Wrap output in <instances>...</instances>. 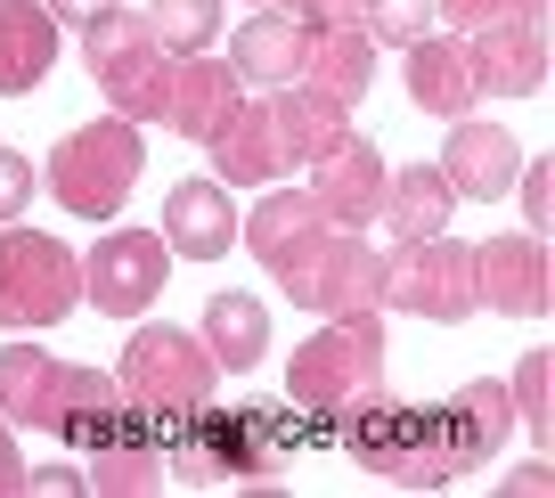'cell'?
Here are the masks:
<instances>
[{
    "label": "cell",
    "instance_id": "cell-1",
    "mask_svg": "<svg viewBox=\"0 0 555 498\" xmlns=\"http://www.w3.org/2000/svg\"><path fill=\"white\" fill-rule=\"evenodd\" d=\"M302 449V409L295 400H245V409H189L164 425V465L189 482H254L270 490Z\"/></svg>",
    "mask_w": 555,
    "mask_h": 498
},
{
    "label": "cell",
    "instance_id": "cell-2",
    "mask_svg": "<svg viewBox=\"0 0 555 498\" xmlns=\"http://www.w3.org/2000/svg\"><path fill=\"white\" fill-rule=\"evenodd\" d=\"M139 173H147V139H139V123L122 115H99V123H74L66 139L50 148V196L74 213V221H115L122 205H131Z\"/></svg>",
    "mask_w": 555,
    "mask_h": 498
},
{
    "label": "cell",
    "instance_id": "cell-3",
    "mask_svg": "<svg viewBox=\"0 0 555 498\" xmlns=\"http://www.w3.org/2000/svg\"><path fill=\"white\" fill-rule=\"evenodd\" d=\"M115 384H122V400H131L139 417L172 425V417L205 409V400L221 393V368H212V352H205V335H196V327L131 319V344H122Z\"/></svg>",
    "mask_w": 555,
    "mask_h": 498
},
{
    "label": "cell",
    "instance_id": "cell-4",
    "mask_svg": "<svg viewBox=\"0 0 555 498\" xmlns=\"http://www.w3.org/2000/svg\"><path fill=\"white\" fill-rule=\"evenodd\" d=\"M82 310V254L50 229L0 221V327L9 335H41V327Z\"/></svg>",
    "mask_w": 555,
    "mask_h": 498
},
{
    "label": "cell",
    "instance_id": "cell-5",
    "mask_svg": "<svg viewBox=\"0 0 555 498\" xmlns=\"http://www.w3.org/2000/svg\"><path fill=\"white\" fill-rule=\"evenodd\" d=\"M270 278L286 286V303L311 310V319H335V310H384V245H367L360 229H327L295 245L286 261H270Z\"/></svg>",
    "mask_w": 555,
    "mask_h": 498
},
{
    "label": "cell",
    "instance_id": "cell-6",
    "mask_svg": "<svg viewBox=\"0 0 555 498\" xmlns=\"http://www.w3.org/2000/svg\"><path fill=\"white\" fill-rule=\"evenodd\" d=\"M360 384H384V310H335L319 319V335H302L286 360V400L302 417H327L335 400H351Z\"/></svg>",
    "mask_w": 555,
    "mask_h": 498
},
{
    "label": "cell",
    "instance_id": "cell-7",
    "mask_svg": "<svg viewBox=\"0 0 555 498\" xmlns=\"http://www.w3.org/2000/svg\"><path fill=\"white\" fill-rule=\"evenodd\" d=\"M384 310H409V319L434 327H466L474 310V245L466 238H416V245H384Z\"/></svg>",
    "mask_w": 555,
    "mask_h": 498
},
{
    "label": "cell",
    "instance_id": "cell-8",
    "mask_svg": "<svg viewBox=\"0 0 555 498\" xmlns=\"http://www.w3.org/2000/svg\"><path fill=\"white\" fill-rule=\"evenodd\" d=\"M164 286H172V245L156 229H99V245L82 254V303H99V319H147Z\"/></svg>",
    "mask_w": 555,
    "mask_h": 498
},
{
    "label": "cell",
    "instance_id": "cell-9",
    "mask_svg": "<svg viewBox=\"0 0 555 498\" xmlns=\"http://www.w3.org/2000/svg\"><path fill=\"white\" fill-rule=\"evenodd\" d=\"M466 74L490 99H539L547 82V9H515L466 34Z\"/></svg>",
    "mask_w": 555,
    "mask_h": 498
},
{
    "label": "cell",
    "instance_id": "cell-10",
    "mask_svg": "<svg viewBox=\"0 0 555 498\" xmlns=\"http://www.w3.org/2000/svg\"><path fill=\"white\" fill-rule=\"evenodd\" d=\"M474 303H490L499 319H547V303H555L547 238L506 229V238H482V245H474Z\"/></svg>",
    "mask_w": 555,
    "mask_h": 498
},
{
    "label": "cell",
    "instance_id": "cell-11",
    "mask_svg": "<svg viewBox=\"0 0 555 498\" xmlns=\"http://www.w3.org/2000/svg\"><path fill=\"white\" fill-rule=\"evenodd\" d=\"M515 164H522V139L506 131V123H482V115H457L450 139H441L434 173L450 180L457 205H490V196L515 189Z\"/></svg>",
    "mask_w": 555,
    "mask_h": 498
},
{
    "label": "cell",
    "instance_id": "cell-12",
    "mask_svg": "<svg viewBox=\"0 0 555 498\" xmlns=\"http://www.w3.org/2000/svg\"><path fill=\"white\" fill-rule=\"evenodd\" d=\"M82 458H90L82 465L90 498H147V490H164V425L139 417V409H122Z\"/></svg>",
    "mask_w": 555,
    "mask_h": 498
},
{
    "label": "cell",
    "instance_id": "cell-13",
    "mask_svg": "<svg viewBox=\"0 0 555 498\" xmlns=\"http://www.w3.org/2000/svg\"><path fill=\"white\" fill-rule=\"evenodd\" d=\"M384 173H392V164H384V148L376 139H360L351 131L344 148H327L311 164V205H319V221L327 229H367L376 221V196H384Z\"/></svg>",
    "mask_w": 555,
    "mask_h": 498
},
{
    "label": "cell",
    "instance_id": "cell-14",
    "mask_svg": "<svg viewBox=\"0 0 555 498\" xmlns=\"http://www.w3.org/2000/svg\"><path fill=\"white\" fill-rule=\"evenodd\" d=\"M164 245H172V261H221L229 245H237V205H229L221 180H172L164 189Z\"/></svg>",
    "mask_w": 555,
    "mask_h": 498
},
{
    "label": "cell",
    "instance_id": "cell-15",
    "mask_svg": "<svg viewBox=\"0 0 555 498\" xmlns=\"http://www.w3.org/2000/svg\"><path fill=\"white\" fill-rule=\"evenodd\" d=\"M205 164L221 189H270L286 173V155H278V131H270V99H237L205 139Z\"/></svg>",
    "mask_w": 555,
    "mask_h": 498
},
{
    "label": "cell",
    "instance_id": "cell-16",
    "mask_svg": "<svg viewBox=\"0 0 555 498\" xmlns=\"http://www.w3.org/2000/svg\"><path fill=\"white\" fill-rule=\"evenodd\" d=\"M66 58V25L34 0H0V99H34Z\"/></svg>",
    "mask_w": 555,
    "mask_h": 498
},
{
    "label": "cell",
    "instance_id": "cell-17",
    "mask_svg": "<svg viewBox=\"0 0 555 498\" xmlns=\"http://www.w3.org/2000/svg\"><path fill=\"white\" fill-rule=\"evenodd\" d=\"M261 99H270V131H278V155H286V164H319L327 148L351 139V106L327 99V90H311V82L261 90Z\"/></svg>",
    "mask_w": 555,
    "mask_h": 498
},
{
    "label": "cell",
    "instance_id": "cell-18",
    "mask_svg": "<svg viewBox=\"0 0 555 498\" xmlns=\"http://www.w3.org/2000/svg\"><path fill=\"white\" fill-rule=\"evenodd\" d=\"M376 474L392 482V490H450V482H457V449H450V425H441V409H409V400H400L392 449H384Z\"/></svg>",
    "mask_w": 555,
    "mask_h": 498
},
{
    "label": "cell",
    "instance_id": "cell-19",
    "mask_svg": "<svg viewBox=\"0 0 555 498\" xmlns=\"http://www.w3.org/2000/svg\"><path fill=\"white\" fill-rule=\"evenodd\" d=\"M457 213L450 180L434 173V164H400V173H384V196H376V229L384 245H416V238H441Z\"/></svg>",
    "mask_w": 555,
    "mask_h": 498
},
{
    "label": "cell",
    "instance_id": "cell-20",
    "mask_svg": "<svg viewBox=\"0 0 555 498\" xmlns=\"http://www.w3.org/2000/svg\"><path fill=\"white\" fill-rule=\"evenodd\" d=\"M66 368L50 344H0V417L9 425H34L50 433L57 425V400H66Z\"/></svg>",
    "mask_w": 555,
    "mask_h": 498
},
{
    "label": "cell",
    "instance_id": "cell-21",
    "mask_svg": "<svg viewBox=\"0 0 555 498\" xmlns=\"http://www.w3.org/2000/svg\"><path fill=\"white\" fill-rule=\"evenodd\" d=\"M409 106L416 115H434V123H457V115H474V74H466V41L457 34H425V41H409Z\"/></svg>",
    "mask_w": 555,
    "mask_h": 498
},
{
    "label": "cell",
    "instance_id": "cell-22",
    "mask_svg": "<svg viewBox=\"0 0 555 498\" xmlns=\"http://www.w3.org/2000/svg\"><path fill=\"white\" fill-rule=\"evenodd\" d=\"M441 425H450L457 474H482V465L506 449V433H515V400H506V384L474 376V384H457V393L441 400Z\"/></svg>",
    "mask_w": 555,
    "mask_h": 498
},
{
    "label": "cell",
    "instance_id": "cell-23",
    "mask_svg": "<svg viewBox=\"0 0 555 498\" xmlns=\"http://www.w3.org/2000/svg\"><path fill=\"white\" fill-rule=\"evenodd\" d=\"M237 99H245V82L229 74V58H212V50L172 58V106H164V131H180V139H196V148H205L212 123H221Z\"/></svg>",
    "mask_w": 555,
    "mask_h": 498
},
{
    "label": "cell",
    "instance_id": "cell-24",
    "mask_svg": "<svg viewBox=\"0 0 555 498\" xmlns=\"http://www.w3.org/2000/svg\"><path fill=\"white\" fill-rule=\"evenodd\" d=\"M229 74H237V82H254V90L302 82V17H286V9L245 17L237 34H229Z\"/></svg>",
    "mask_w": 555,
    "mask_h": 498
},
{
    "label": "cell",
    "instance_id": "cell-25",
    "mask_svg": "<svg viewBox=\"0 0 555 498\" xmlns=\"http://www.w3.org/2000/svg\"><path fill=\"white\" fill-rule=\"evenodd\" d=\"M196 335H205V352H212L221 376H254V368L270 360V310H261V294L221 286L205 303V319H196Z\"/></svg>",
    "mask_w": 555,
    "mask_h": 498
},
{
    "label": "cell",
    "instance_id": "cell-26",
    "mask_svg": "<svg viewBox=\"0 0 555 498\" xmlns=\"http://www.w3.org/2000/svg\"><path fill=\"white\" fill-rule=\"evenodd\" d=\"M311 229H319L311 189H278V180L261 189V205H254V213H237V245L261 261V270H270V261H286L302 238H311Z\"/></svg>",
    "mask_w": 555,
    "mask_h": 498
},
{
    "label": "cell",
    "instance_id": "cell-27",
    "mask_svg": "<svg viewBox=\"0 0 555 498\" xmlns=\"http://www.w3.org/2000/svg\"><path fill=\"white\" fill-rule=\"evenodd\" d=\"M122 409H131V400H122V384L106 376V368H66V400H57V425L50 433H57V442H74V449H90Z\"/></svg>",
    "mask_w": 555,
    "mask_h": 498
},
{
    "label": "cell",
    "instance_id": "cell-28",
    "mask_svg": "<svg viewBox=\"0 0 555 498\" xmlns=\"http://www.w3.org/2000/svg\"><path fill=\"white\" fill-rule=\"evenodd\" d=\"M99 90H106V115H122V123H164V106H172V58L164 50H139L131 66H115V74H99Z\"/></svg>",
    "mask_w": 555,
    "mask_h": 498
},
{
    "label": "cell",
    "instance_id": "cell-29",
    "mask_svg": "<svg viewBox=\"0 0 555 498\" xmlns=\"http://www.w3.org/2000/svg\"><path fill=\"white\" fill-rule=\"evenodd\" d=\"M139 50H156V34H147V9H106V17H90L82 25V66H90V82L99 74H115V66H131Z\"/></svg>",
    "mask_w": 555,
    "mask_h": 498
},
{
    "label": "cell",
    "instance_id": "cell-30",
    "mask_svg": "<svg viewBox=\"0 0 555 498\" xmlns=\"http://www.w3.org/2000/svg\"><path fill=\"white\" fill-rule=\"evenodd\" d=\"M147 34L164 58H196L221 41V0H147Z\"/></svg>",
    "mask_w": 555,
    "mask_h": 498
},
{
    "label": "cell",
    "instance_id": "cell-31",
    "mask_svg": "<svg viewBox=\"0 0 555 498\" xmlns=\"http://www.w3.org/2000/svg\"><path fill=\"white\" fill-rule=\"evenodd\" d=\"M506 400H515V425L531 433L539 449L555 442V360L547 352H522V368H515V384H506Z\"/></svg>",
    "mask_w": 555,
    "mask_h": 498
},
{
    "label": "cell",
    "instance_id": "cell-32",
    "mask_svg": "<svg viewBox=\"0 0 555 498\" xmlns=\"http://www.w3.org/2000/svg\"><path fill=\"white\" fill-rule=\"evenodd\" d=\"M360 25L376 50H409L434 34V0H360Z\"/></svg>",
    "mask_w": 555,
    "mask_h": 498
},
{
    "label": "cell",
    "instance_id": "cell-33",
    "mask_svg": "<svg viewBox=\"0 0 555 498\" xmlns=\"http://www.w3.org/2000/svg\"><path fill=\"white\" fill-rule=\"evenodd\" d=\"M515 205H522V229H531V238L555 229V164L547 155H522L515 164Z\"/></svg>",
    "mask_w": 555,
    "mask_h": 498
},
{
    "label": "cell",
    "instance_id": "cell-34",
    "mask_svg": "<svg viewBox=\"0 0 555 498\" xmlns=\"http://www.w3.org/2000/svg\"><path fill=\"white\" fill-rule=\"evenodd\" d=\"M34 213V155L0 148V221H25Z\"/></svg>",
    "mask_w": 555,
    "mask_h": 498
},
{
    "label": "cell",
    "instance_id": "cell-35",
    "mask_svg": "<svg viewBox=\"0 0 555 498\" xmlns=\"http://www.w3.org/2000/svg\"><path fill=\"white\" fill-rule=\"evenodd\" d=\"M515 9H547V0H434V17L450 25V34H474V25L515 17Z\"/></svg>",
    "mask_w": 555,
    "mask_h": 498
},
{
    "label": "cell",
    "instance_id": "cell-36",
    "mask_svg": "<svg viewBox=\"0 0 555 498\" xmlns=\"http://www.w3.org/2000/svg\"><path fill=\"white\" fill-rule=\"evenodd\" d=\"M90 498V482H82V465H25V498Z\"/></svg>",
    "mask_w": 555,
    "mask_h": 498
},
{
    "label": "cell",
    "instance_id": "cell-37",
    "mask_svg": "<svg viewBox=\"0 0 555 498\" xmlns=\"http://www.w3.org/2000/svg\"><path fill=\"white\" fill-rule=\"evenodd\" d=\"M0 498H25V449H17L9 417H0Z\"/></svg>",
    "mask_w": 555,
    "mask_h": 498
},
{
    "label": "cell",
    "instance_id": "cell-38",
    "mask_svg": "<svg viewBox=\"0 0 555 498\" xmlns=\"http://www.w3.org/2000/svg\"><path fill=\"white\" fill-rule=\"evenodd\" d=\"M499 490H506V498H539V490H555V465H547V458H531V465H515Z\"/></svg>",
    "mask_w": 555,
    "mask_h": 498
},
{
    "label": "cell",
    "instance_id": "cell-39",
    "mask_svg": "<svg viewBox=\"0 0 555 498\" xmlns=\"http://www.w3.org/2000/svg\"><path fill=\"white\" fill-rule=\"evenodd\" d=\"M41 9H50L57 25H90V17H106L115 0H41Z\"/></svg>",
    "mask_w": 555,
    "mask_h": 498
},
{
    "label": "cell",
    "instance_id": "cell-40",
    "mask_svg": "<svg viewBox=\"0 0 555 498\" xmlns=\"http://www.w3.org/2000/svg\"><path fill=\"white\" fill-rule=\"evenodd\" d=\"M254 9H286V17H302V9H319V0H254Z\"/></svg>",
    "mask_w": 555,
    "mask_h": 498
}]
</instances>
